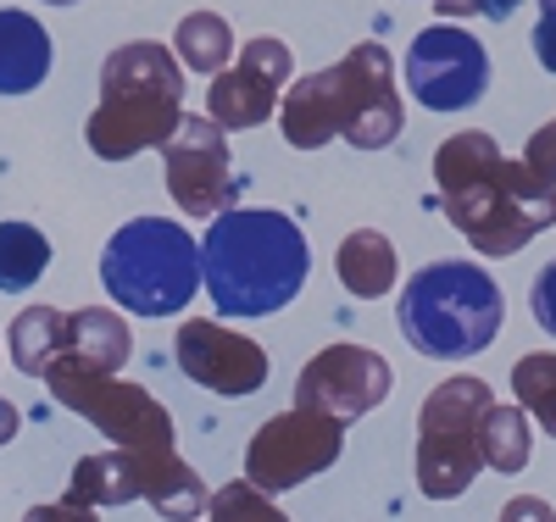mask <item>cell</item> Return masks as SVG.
<instances>
[{"mask_svg":"<svg viewBox=\"0 0 556 522\" xmlns=\"http://www.w3.org/2000/svg\"><path fill=\"white\" fill-rule=\"evenodd\" d=\"M479 456L495 472H523L534 456V422L523 406H490L479 422Z\"/></svg>","mask_w":556,"mask_h":522,"instance_id":"cell-22","label":"cell"},{"mask_svg":"<svg viewBox=\"0 0 556 522\" xmlns=\"http://www.w3.org/2000/svg\"><path fill=\"white\" fill-rule=\"evenodd\" d=\"M101 283L134 317H173L201 290V240L184 222L134 217L101 251Z\"/></svg>","mask_w":556,"mask_h":522,"instance_id":"cell-6","label":"cell"},{"mask_svg":"<svg viewBox=\"0 0 556 522\" xmlns=\"http://www.w3.org/2000/svg\"><path fill=\"white\" fill-rule=\"evenodd\" d=\"M390 390H395V372H390V361L379 351H367V345H323L295 378V406L345 429V422L379 411L390 400Z\"/></svg>","mask_w":556,"mask_h":522,"instance_id":"cell-12","label":"cell"},{"mask_svg":"<svg viewBox=\"0 0 556 522\" xmlns=\"http://www.w3.org/2000/svg\"><path fill=\"white\" fill-rule=\"evenodd\" d=\"M529 306H534V322L556 340V262H545V267H540L534 290H529Z\"/></svg>","mask_w":556,"mask_h":522,"instance_id":"cell-27","label":"cell"},{"mask_svg":"<svg viewBox=\"0 0 556 522\" xmlns=\"http://www.w3.org/2000/svg\"><path fill=\"white\" fill-rule=\"evenodd\" d=\"M345 450V429L317 411H278L267 417L262 429L251 434L245 445V484L262 489V495H285V489H301L306 479L329 472Z\"/></svg>","mask_w":556,"mask_h":522,"instance_id":"cell-9","label":"cell"},{"mask_svg":"<svg viewBox=\"0 0 556 522\" xmlns=\"http://www.w3.org/2000/svg\"><path fill=\"white\" fill-rule=\"evenodd\" d=\"M206 522H290V517L273 506V495H262L240 479V484H223L206 500Z\"/></svg>","mask_w":556,"mask_h":522,"instance_id":"cell-25","label":"cell"},{"mask_svg":"<svg viewBox=\"0 0 556 522\" xmlns=\"http://www.w3.org/2000/svg\"><path fill=\"white\" fill-rule=\"evenodd\" d=\"M162 178H167L173 206L190 217H206V222L240 201V173H235V156H228V133L206 112L201 117L184 112L178 133L162 145Z\"/></svg>","mask_w":556,"mask_h":522,"instance_id":"cell-11","label":"cell"},{"mask_svg":"<svg viewBox=\"0 0 556 522\" xmlns=\"http://www.w3.org/2000/svg\"><path fill=\"white\" fill-rule=\"evenodd\" d=\"M235 28H228V17H217V12H190L178 23V34H173V56H178V67H190V73H201V78H217L228 62H235Z\"/></svg>","mask_w":556,"mask_h":522,"instance_id":"cell-21","label":"cell"},{"mask_svg":"<svg viewBox=\"0 0 556 522\" xmlns=\"http://www.w3.org/2000/svg\"><path fill=\"white\" fill-rule=\"evenodd\" d=\"M495 522H556V511H551V500H540V495H513V500L501 506Z\"/></svg>","mask_w":556,"mask_h":522,"instance_id":"cell-30","label":"cell"},{"mask_svg":"<svg viewBox=\"0 0 556 522\" xmlns=\"http://www.w3.org/2000/svg\"><path fill=\"white\" fill-rule=\"evenodd\" d=\"M278 128L295 151H323L329 139L345 133L356 151H384L406 128V106L395 89V62L384 44L362 39L345 51V62L290 78L285 101H278Z\"/></svg>","mask_w":556,"mask_h":522,"instance_id":"cell-2","label":"cell"},{"mask_svg":"<svg viewBox=\"0 0 556 522\" xmlns=\"http://www.w3.org/2000/svg\"><path fill=\"white\" fill-rule=\"evenodd\" d=\"M184 123V67L167 44L128 39L101 62V106L89 112L84 139L101 162H134L162 151Z\"/></svg>","mask_w":556,"mask_h":522,"instance_id":"cell-4","label":"cell"},{"mask_svg":"<svg viewBox=\"0 0 556 522\" xmlns=\"http://www.w3.org/2000/svg\"><path fill=\"white\" fill-rule=\"evenodd\" d=\"M17 429H23V411H17L12 400H0V445H12Z\"/></svg>","mask_w":556,"mask_h":522,"instance_id":"cell-32","label":"cell"},{"mask_svg":"<svg viewBox=\"0 0 556 522\" xmlns=\"http://www.w3.org/2000/svg\"><path fill=\"white\" fill-rule=\"evenodd\" d=\"M440 212L479 256H518L556 217V183L523 156H501L484 128H462L434 151Z\"/></svg>","mask_w":556,"mask_h":522,"instance_id":"cell-1","label":"cell"},{"mask_svg":"<svg viewBox=\"0 0 556 522\" xmlns=\"http://www.w3.org/2000/svg\"><path fill=\"white\" fill-rule=\"evenodd\" d=\"M312 272V245L290 212L228 206L201 240V283L223 317H273L285 311Z\"/></svg>","mask_w":556,"mask_h":522,"instance_id":"cell-3","label":"cell"},{"mask_svg":"<svg viewBox=\"0 0 556 522\" xmlns=\"http://www.w3.org/2000/svg\"><path fill=\"white\" fill-rule=\"evenodd\" d=\"M513 406L529 411V422L556 440V351H529L518 367H513Z\"/></svg>","mask_w":556,"mask_h":522,"instance_id":"cell-24","label":"cell"},{"mask_svg":"<svg viewBox=\"0 0 556 522\" xmlns=\"http://www.w3.org/2000/svg\"><path fill=\"white\" fill-rule=\"evenodd\" d=\"M73 506H89V511H106V506H134L139 500V461L128 450H101V456H78L73 479H67V495Z\"/></svg>","mask_w":556,"mask_h":522,"instance_id":"cell-19","label":"cell"},{"mask_svg":"<svg viewBox=\"0 0 556 522\" xmlns=\"http://www.w3.org/2000/svg\"><path fill=\"white\" fill-rule=\"evenodd\" d=\"M23 522H96L89 506H73V500H51V506H34Z\"/></svg>","mask_w":556,"mask_h":522,"instance_id":"cell-31","label":"cell"},{"mask_svg":"<svg viewBox=\"0 0 556 522\" xmlns=\"http://www.w3.org/2000/svg\"><path fill=\"white\" fill-rule=\"evenodd\" d=\"M51 28L17 7L0 12V94H34L51 78Z\"/></svg>","mask_w":556,"mask_h":522,"instance_id":"cell-16","label":"cell"},{"mask_svg":"<svg viewBox=\"0 0 556 522\" xmlns=\"http://www.w3.org/2000/svg\"><path fill=\"white\" fill-rule=\"evenodd\" d=\"M523 162H529L534 173H545V178L556 183V117H551L545 128H534V139H529V151H523Z\"/></svg>","mask_w":556,"mask_h":522,"instance_id":"cell-28","label":"cell"},{"mask_svg":"<svg viewBox=\"0 0 556 522\" xmlns=\"http://www.w3.org/2000/svg\"><path fill=\"white\" fill-rule=\"evenodd\" d=\"M406 89L417 106L429 112H468L484 101L490 89V51L479 44V34L456 28V23H429L412 39V51L401 62Z\"/></svg>","mask_w":556,"mask_h":522,"instance_id":"cell-10","label":"cell"},{"mask_svg":"<svg viewBox=\"0 0 556 522\" xmlns=\"http://www.w3.org/2000/svg\"><path fill=\"white\" fill-rule=\"evenodd\" d=\"M45 390H51L56 406L78 411L96 434L112 440V450H173V417L167 406L128 384L123 372H96L73 356H56L45 367Z\"/></svg>","mask_w":556,"mask_h":522,"instance_id":"cell-8","label":"cell"},{"mask_svg":"<svg viewBox=\"0 0 556 522\" xmlns=\"http://www.w3.org/2000/svg\"><path fill=\"white\" fill-rule=\"evenodd\" d=\"M62 340H67V311H56V306H28V311H17V317H12V334H7L12 367H17L23 378H45V367L62 356Z\"/></svg>","mask_w":556,"mask_h":522,"instance_id":"cell-20","label":"cell"},{"mask_svg":"<svg viewBox=\"0 0 556 522\" xmlns=\"http://www.w3.org/2000/svg\"><path fill=\"white\" fill-rule=\"evenodd\" d=\"M39 7H78V0H39Z\"/></svg>","mask_w":556,"mask_h":522,"instance_id":"cell-33","label":"cell"},{"mask_svg":"<svg viewBox=\"0 0 556 522\" xmlns=\"http://www.w3.org/2000/svg\"><path fill=\"white\" fill-rule=\"evenodd\" d=\"M334 272H340V283H345L356 301H384V295L395 290L401 256H395V245H390V233L356 228V233H345L340 251H334Z\"/></svg>","mask_w":556,"mask_h":522,"instance_id":"cell-17","label":"cell"},{"mask_svg":"<svg viewBox=\"0 0 556 522\" xmlns=\"http://www.w3.org/2000/svg\"><path fill=\"white\" fill-rule=\"evenodd\" d=\"M395 311L417 356L468 361L495 345L506 301H501V283L479 262H429L424 272L406 278Z\"/></svg>","mask_w":556,"mask_h":522,"instance_id":"cell-5","label":"cell"},{"mask_svg":"<svg viewBox=\"0 0 556 522\" xmlns=\"http://www.w3.org/2000/svg\"><path fill=\"white\" fill-rule=\"evenodd\" d=\"M139 461V500L167 522H201L212 489L201 484V472L184 461L178 450H128Z\"/></svg>","mask_w":556,"mask_h":522,"instance_id":"cell-15","label":"cell"},{"mask_svg":"<svg viewBox=\"0 0 556 522\" xmlns=\"http://www.w3.org/2000/svg\"><path fill=\"white\" fill-rule=\"evenodd\" d=\"M495 406V390L473 372H456L417 406V489L429 500H456L479 479V422Z\"/></svg>","mask_w":556,"mask_h":522,"instance_id":"cell-7","label":"cell"},{"mask_svg":"<svg viewBox=\"0 0 556 522\" xmlns=\"http://www.w3.org/2000/svg\"><path fill=\"white\" fill-rule=\"evenodd\" d=\"M295 78V56H290V44L285 39H273V34H256L245 39L235 62H228L212 89H206V117L223 128V133H240V128H262L278 101H285V89Z\"/></svg>","mask_w":556,"mask_h":522,"instance_id":"cell-13","label":"cell"},{"mask_svg":"<svg viewBox=\"0 0 556 522\" xmlns=\"http://www.w3.org/2000/svg\"><path fill=\"white\" fill-rule=\"evenodd\" d=\"M551 228H556V217H551Z\"/></svg>","mask_w":556,"mask_h":522,"instance_id":"cell-34","label":"cell"},{"mask_svg":"<svg viewBox=\"0 0 556 522\" xmlns=\"http://www.w3.org/2000/svg\"><path fill=\"white\" fill-rule=\"evenodd\" d=\"M62 356L96 367V372H123L128 356H134V334L128 322L106 306H84V311H67V340H62Z\"/></svg>","mask_w":556,"mask_h":522,"instance_id":"cell-18","label":"cell"},{"mask_svg":"<svg viewBox=\"0 0 556 522\" xmlns=\"http://www.w3.org/2000/svg\"><path fill=\"white\" fill-rule=\"evenodd\" d=\"M51 267V240L34 222H0V290L23 295Z\"/></svg>","mask_w":556,"mask_h":522,"instance_id":"cell-23","label":"cell"},{"mask_svg":"<svg viewBox=\"0 0 556 522\" xmlns=\"http://www.w3.org/2000/svg\"><path fill=\"white\" fill-rule=\"evenodd\" d=\"M523 7V0H434L440 23H462V17H490V23H506Z\"/></svg>","mask_w":556,"mask_h":522,"instance_id":"cell-26","label":"cell"},{"mask_svg":"<svg viewBox=\"0 0 556 522\" xmlns=\"http://www.w3.org/2000/svg\"><path fill=\"white\" fill-rule=\"evenodd\" d=\"M173 356L184 367V378L212 395H228V400H240V395H256L267 384V351L245 334H235V328H223L212 317H190V322H178V340H173Z\"/></svg>","mask_w":556,"mask_h":522,"instance_id":"cell-14","label":"cell"},{"mask_svg":"<svg viewBox=\"0 0 556 522\" xmlns=\"http://www.w3.org/2000/svg\"><path fill=\"white\" fill-rule=\"evenodd\" d=\"M534 56L545 73H556V0H540V23H534Z\"/></svg>","mask_w":556,"mask_h":522,"instance_id":"cell-29","label":"cell"}]
</instances>
